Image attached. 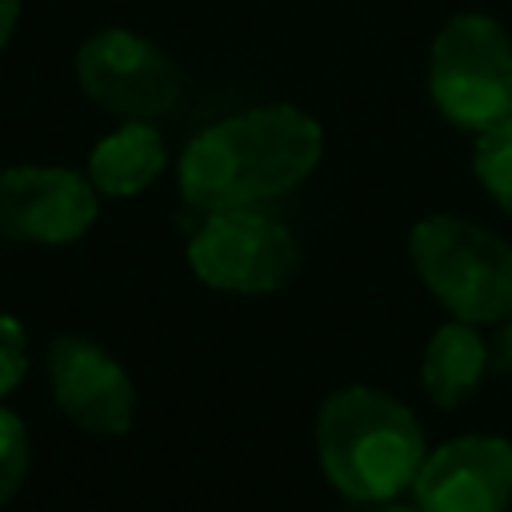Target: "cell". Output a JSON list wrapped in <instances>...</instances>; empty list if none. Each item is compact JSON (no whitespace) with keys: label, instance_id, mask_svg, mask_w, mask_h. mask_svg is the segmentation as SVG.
Listing matches in <instances>:
<instances>
[{"label":"cell","instance_id":"cell-1","mask_svg":"<svg viewBox=\"0 0 512 512\" xmlns=\"http://www.w3.org/2000/svg\"><path fill=\"white\" fill-rule=\"evenodd\" d=\"M324 152V128L296 104L236 112L180 156V192L196 212L256 208L312 176Z\"/></svg>","mask_w":512,"mask_h":512},{"label":"cell","instance_id":"cell-2","mask_svg":"<svg viewBox=\"0 0 512 512\" xmlns=\"http://www.w3.org/2000/svg\"><path fill=\"white\" fill-rule=\"evenodd\" d=\"M316 452L336 492L360 504H384L412 488L428 444L408 404L380 388L352 384L320 404Z\"/></svg>","mask_w":512,"mask_h":512},{"label":"cell","instance_id":"cell-3","mask_svg":"<svg viewBox=\"0 0 512 512\" xmlns=\"http://www.w3.org/2000/svg\"><path fill=\"white\" fill-rule=\"evenodd\" d=\"M424 288L464 324L512 316V244L460 216H424L408 236Z\"/></svg>","mask_w":512,"mask_h":512},{"label":"cell","instance_id":"cell-4","mask_svg":"<svg viewBox=\"0 0 512 512\" xmlns=\"http://www.w3.org/2000/svg\"><path fill=\"white\" fill-rule=\"evenodd\" d=\"M428 92L444 120L484 132L512 116V44L484 12L452 16L428 56Z\"/></svg>","mask_w":512,"mask_h":512},{"label":"cell","instance_id":"cell-5","mask_svg":"<svg viewBox=\"0 0 512 512\" xmlns=\"http://www.w3.org/2000/svg\"><path fill=\"white\" fill-rule=\"evenodd\" d=\"M296 236L256 212V208H224L204 212V224L188 240V268L200 284L232 296H264L292 284L300 272Z\"/></svg>","mask_w":512,"mask_h":512},{"label":"cell","instance_id":"cell-6","mask_svg":"<svg viewBox=\"0 0 512 512\" xmlns=\"http://www.w3.org/2000/svg\"><path fill=\"white\" fill-rule=\"evenodd\" d=\"M80 92L128 120H152L180 104V68L144 36L128 28H104L76 48Z\"/></svg>","mask_w":512,"mask_h":512},{"label":"cell","instance_id":"cell-7","mask_svg":"<svg viewBox=\"0 0 512 512\" xmlns=\"http://www.w3.org/2000/svg\"><path fill=\"white\" fill-rule=\"evenodd\" d=\"M100 192L76 168L12 164L0 168V240L72 244L100 212Z\"/></svg>","mask_w":512,"mask_h":512},{"label":"cell","instance_id":"cell-8","mask_svg":"<svg viewBox=\"0 0 512 512\" xmlns=\"http://www.w3.org/2000/svg\"><path fill=\"white\" fill-rule=\"evenodd\" d=\"M420 512H504L512 504V444L504 436H456L432 448L412 480Z\"/></svg>","mask_w":512,"mask_h":512},{"label":"cell","instance_id":"cell-9","mask_svg":"<svg viewBox=\"0 0 512 512\" xmlns=\"http://www.w3.org/2000/svg\"><path fill=\"white\" fill-rule=\"evenodd\" d=\"M48 384L60 412L84 432L124 436L136 420L132 376L84 336H56L48 344Z\"/></svg>","mask_w":512,"mask_h":512},{"label":"cell","instance_id":"cell-10","mask_svg":"<svg viewBox=\"0 0 512 512\" xmlns=\"http://www.w3.org/2000/svg\"><path fill=\"white\" fill-rule=\"evenodd\" d=\"M488 368H492V352H488L484 336L476 332V324L452 320L432 332L424 360H420V384L432 404L456 408L480 388Z\"/></svg>","mask_w":512,"mask_h":512},{"label":"cell","instance_id":"cell-11","mask_svg":"<svg viewBox=\"0 0 512 512\" xmlns=\"http://www.w3.org/2000/svg\"><path fill=\"white\" fill-rule=\"evenodd\" d=\"M168 164L164 136L148 120H128L116 132H108L92 156H88V180L100 196H136Z\"/></svg>","mask_w":512,"mask_h":512},{"label":"cell","instance_id":"cell-12","mask_svg":"<svg viewBox=\"0 0 512 512\" xmlns=\"http://www.w3.org/2000/svg\"><path fill=\"white\" fill-rule=\"evenodd\" d=\"M472 168H476V180L484 184V192L504 212H512V116L480 132Z\"/></svg>","mask_w":512,"mask_h":512},{"label":"cell","instance_id":"cell-13","mask_svg":"<svg viewBox=\"0 0 512 512\" xmlns=\"http://www.w3.org/2000/svg\"><path fill=\"white\" fill-rule=\"evenodd\" d=\"M28 476V428L24 420L0 404V508L20 492Z\"/></svg>","mask_w":512,"mask_h":512},{"label":"cell","instance_id":"cell-14","mask_svg":"<svg viewBox=\"0 0 512 512\" xmlns=\"http://www.w3.org/2000/svg\"><path fill=\"white\" fill-rule=\"evenodd\" d=\"M28 372V332L16 316L0 312V400L20 388Z\"/></svg>","mask_w":512,"mask_h":512},{"label":"cell","instance_id":"cell-15","mask_svg":"<svg viewBox=\"0 0 512 512\" xmlns=\"http://www.w3.org/2000/svg\"><path fill=\"white\" fill-rule=\"evenodd\" d=\"M16 20H20V0H0V48L16 32Z\"/></svg>","mask_w":512,"mask_h":512},{"label":"cell","instance_id":"cell-16","mask_svg":"<svg viewBox=\"0 0 512 512\" xmlns=\"http://www.w3.org/2000/svg\"><path fill=\"white\" fill-rule=\"evenodd\" d=\"M376 512H420V508H416V504H396V500H384Z\"/></svg>","mask_w":512,"mask_h":512}]
</instances>
